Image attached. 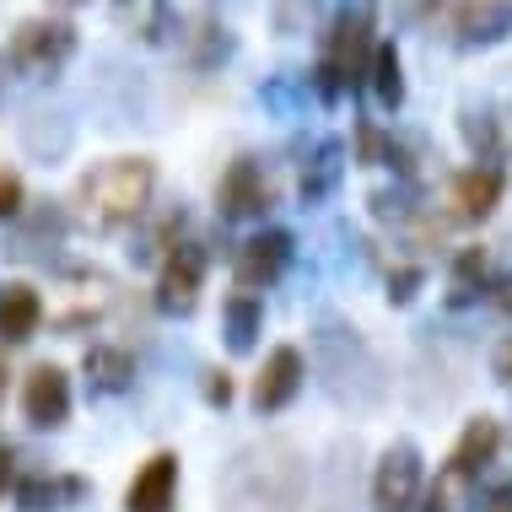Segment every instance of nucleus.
Listing matches in <instances>:
<instances>
[{"label": "nucleus", "instance_id": "f257e3e1", "mask_svg": "<svg viewBox=\"0 0 512 512\" xmlns=\"http://www.w3.org/2000/svg\"><path fill=\"white\" fill-rule=\"evenodd\" d=\"M308 459L292 437H254L227 453L216 475V512H302Z\"/></svg>", "mask_w": 512, "mask_h": 512}, {"label": "nucleus", "instance_id": "f03ea898", "mask_svg": "<svg viewBox=\"0 0 512 512\" xmlns=\"http://www.w3.org/2000/svg\"><path fill=\"white\" fill-rule=\"evenodd\" d=\"M313 367H318V383L324 394L335 399L340 410H378L389 399V372H383L378 351L367 345V335L345 318H324L313 329Z\"/></svg>", "mask_w": 512, "mask_h": 512}, {"label": "nucleus", "instance_id": "7ed1b4c3", "mask_svg": "<svg viewBox=\"0 0 512 512\" xmlns=\"http://www.w3.org/2000/svg\"><path fill=\"white\" fill-rule=\"evenodd\" d=\"M151 195H157V162L151 157H108L92 173H81L76 184L81 216L103 232L135 227L151 211Z\"/></svg>", "mask_w": 512, "mask_h": 512}, {"label": "nucleus", "instance_id": "20e7f679", "mask_svg": "<svg viewBox=\"0 0 512 512\" xmlns=\"http://www.w3.org/2000/svg\"><path fill=\"white\" fill-rule=\"evenodd\" d=\"M372 17L367 6H340L329 22L324 44H318V65L308 71V87L318 92V103L335 108L356 81H367V60H372Z\"/></svg>", "mask_w": 512, "mask_h": 512}, {"label": "nucleus", "instance_id": "39448f33", "mask_svg": "<svg viewBox=\"0 0 512 512\" xmlns=\"http://www.w3.org/2000/svg\"><path fill=\"white\" fill-rule=\"evenodd\" d=\"M76 49H81V38H76L71 22H60V17H22L0 60H6L22 81H54L65 65L76 60Z\"/></svg>", "mask_w": 512, "mask_h": 512}, {"label": "nucleus", "instance_id": "423d86ee", "mask_svg": "<svg viewBox=\"0 0 512 512\" xmlns=\"http://www.w3.org/2000/svg\"><path fill=\"white\" fill-rule=\"evenodd\" d=\"M114 281L98 270V265H65L60 270V308H54V329H65V335H81V329L103 324L108 308H114Z\"/></svg>", "mask_w": 512, "mask_h": 512}, {"label": "nucleus", "instance_id": "0eeeda50", "mask_svg": "<svg viewBox=\"0 0 512 512\" xmlns=\"http://www.w3.org/2000/svg\"><path fill=\"white\" fill-rule=\"evenodd\" d=\"M205 270H211L205 243L184 238V243H178L173 254L157 265V292H151L157 313H168V318H189V313H195V308H200V292H205Z\"/></svg>", "mask_w": 512, "mask_h": 512}, {"label": "nucleus", "instance_id": "6e6552de", "mask_svg": "<svg viewBox=\"0 0 512 512\" xmlns=\"http://www.w3.org/2000/svg\"><path fill=\"white\" fill-rule=\"evenodd\" d=\"M421 486H426V459L410 437H394L383 448L378 469H372V507L378 512H415L421 502Z\"/></svg>", "mask_w": 512, "mask_h": 512}, {"label": "nucleus", "instance_id": "1a4fd4ad", "mask_svg": "<svg viewBox=\"0 0 512 512\" xmlns=\"http://www.w3.org/2000/svg\"><path fill=\"white\" fill-rule=\"evenodd\" d=\"M65 232H71V216L60 211V200L22 205V216L6 227V259H22V265H49V259L65 248Z\"/></svg>", "mask_w": 512, "mask_h": 512}, {"label": "nucleus", "instance_id": "9d476101", "mask_svg": "<svg viewBox=\"0 0 512 512\" xmlns=\"http://www.w3.org/2000/svg\"><path fill=\"white\" fill-rule=\"evenodd\" d=\"M297 254V238L286 227H265L254 232V238L238 243V254H232V281H238V292L259 297L265 286H275L286 275V265H292Z\"/></svg>", "mask_w": 512, "mask_h": 512}, {"label": "nucleus", "instance_id": "9b49d317", "mask_svg": "<svg viewBox=\"0 0 512 512\" xmlns=\"http://www.w3.org/2000/svg\"><path fill=\"white\" fill-rule=\"evenodd\" d=\"M459 141L486 168L512 162V98H469L459 103Z\"/></svg>", "mask_w": 512, "mask_h": 512}, {"label": "nucleus", "instance_id": "f8f14e48", "mask_svg": "<svg viewBox=\"0 0 512 512\" xmlns=\"http://www.w3.org/2000/svg\"><path fill=\"white\" fill-rule=\"evenodd\" d=\"M502 195H507V173L502 168H486V162L459 168L448 178V195H442V205H448L442 221H453V227H480V221L502 205Z\"/></svg>", "mask_w": 512, "mask_h": 512}, {"label": "nucleus", "instance_id": "ddd939ff", "mask_svg": "<svg viewBox=\"0 0 512 512\" xmlns=\"http://www.w3.org/2000/svg\"><path fill=\"white\" fill-rule=\"evenodd\" d=\"M270 205H275V189H270L265 168H259V157H232L227 173H221V184H216L221 221H254V216H265Z\"/></svg>", "mask_w": 512, "mask_h": 512}, {"label": "nucleus", "instance_id": "4468645a", "mask_svg": "<svg viewBox=\"0 0 512 512\" xmlns=\"http://www.w3.org/2000/svg\"><path fill=\"white\" fill-rule=\"evenodd\" d=\"M22 415L33 432H60L71 421V372L54 362H38L22 378Z\"/></svg>", "mask_w": 512, "mask_h": 512}, {"label": "nucleus", "instance_id": "2eb2a0df", "mask_svg": "<svg viewBox=\"0 0 512 512\" xmlns=\"http://www.w3.org/2000/svg\"><path fill=\"white\" fill-rule=\"evenodd\" d=\"M302 383H308V362H302V351H297V345H275V351L265 356V367H259V378H254L248 405H254L259 415H281L302 394Z\"/></svg>", "mask_w": 512, "mask_h": 512}, {"label": "nucleus", "instance_id": "dca6fc26", "mask_svg": "<svg viewBox=\"0 0 512 512\" xmlns=\"http://www.w3.org/2000/svg\"><path fill=\"white\" fill-rule=\"evenodd\" d=\"M496 453H502V421L496 415H475V421H464L459 442H453L448 453V480H459V486H480V480L491 475Z\"/></svg>", "mask_w": 512, "mask_h": 512}, {"label": "nucleus", "instance_id": "f3484780", "mask_svg": "<svg viewBox=\"0 0 512 512\" xmlns=\"http://www.w3.org/2000/svg\"><path fill=\"white\" fill-rule=\"evenodd\" d=\"M124 512H178V453H151L124 486Z\"/></svg>", "mask_w": 512, "mask_h": 512}, {"label": "nucleus", "instance_id": "a211bd4d", "mask_svg": "<svg viewBox=\"0 0 512 512\" xmlns=\"http://www.w3.org/2000/svg\"><path fill=\"white\" fill-rule=\"evenodd\" d=\"M512 38V0H464L453 17V44L459 49H496Z\"/></svg>", "mask_w": 512, "mask_h": 512}, {"label": "nucleus", "instance_id": "6ab92c4d", "mask_svg": "<svg viewBox=\"0 0 512 512\" xmlns=\"http://www.w3.org/2000/svg\"><path fill=\"white\" fill-rule=\"evenodd\" d=\"M92 486L81 475H49V469H38V475H22L17 486H11V502L17 512H60V507H76L87 502Z\"/></svg>", "mask_w": 512, "mask_h": 512}, {"label": "nucleus", "instance_id": "aec40b11", "mask_svg": "<svg viewBox=\"0 0 512 512\" xmlns=\"http://www.w3.org/2000/svg\"><path fill=\"white\" fill-rule=\"evenodd\" d=\"M184 221L189 211L184 205H162V211H146L135 221V243H130V259L135 265H162L178 243H184Z\"/></svg>", "mask_w": 512, "mask_h": 512}, {"label": "nucleus", "instance_id": "412c9836", "mask_svg": "<svg viewBox=\"0 0 512 512\" xmlns=\"http://www.w3.org/2000/svg\"><path fill=\"white\" fill-rule=\"evenodd\" d=\"M81 378H87V394L92 399H114V394H130L135 389V356L124 345H87L81 356Z\"/></svg>", "mask_w": 512, "mask_h": 512}, {"label": "nucleus", "instance_id": "4be33fe9", "mask_svg": "<svg viewBox=\"0 0 512 512\" xmlns=\"http://www.w3.org/2000/svg\"><path fill=\"white\" fill-rule=\"evenodd\" d=\"M345 157H351V151H345L340 135H324V141L313 146L308 168H302V184H297L302 205H324V200L340 195V184H345Z\"/></svg>", "mask_w": 512, "mask_h": 512}, {"label": "nucleus", "instance_id": "5701e85b", "mask_svg": "<svg viewBox=\"0 0 512 512\" xmlns=\"http://www.w3.org/2000/svg\"><path fill=\"white\" fill-rule=\"evenodd\" d=\"M178 44H184V60L195 65V71H221V65L238 54V33L221 17H195L189 33H178Z\"/></svg>", "mask_w": 512, "mask_h": 512}, {"label": "nucleus", "instance_id": "b1692460", "mask_svg": "<svg viewBox=\"0 0 512 512\" xmlns=\"http://www.w3.org/2000/svg\"><path fill=\"white\" fill-rule=\"evenodd\" d=\"M38 324H44V297H38V286H27V281L0 286V345H27L38 335Z\"/></svg>", "mask_w": 512, "mask_h": 512}, {"label": "nucleus", "instance_id": "393cba45", "mask_svg": "<svg viewBox=\"0 0 512 512\" xmlns=\"http://www.w3.org/2000/svg\"><path fill=\"white\" fill-rule=\"evenodd\" d=\"M491 275H496L491 248H459V254H453V270H448V308H475V302H486Z\"/></svg>", "mask_w": 512, "mask_h": 512}, {"label": "nucleus", "instance_id": "a878e982", "mask_svg": "<svg viewBox=\"0 0 512 512\" xmlns=\"http://www.w3.org/2000/svg\"><path fill=\"white\" fill-rule=\"evenodd\" d=\"M367 87H372V103H378L383 114H399V108H405V60H399V44H389V38L372 44Z\"/></svg>", "mask_w": 512, "mask_h": 512}, {"label": "nucleus", "instance_id": "bb28decb", "mask_svg": "<svg viewBox=\"0 0 512 512\" xmlns=\"http://www.w3.org/2000/svg\"><path fill=\"white\" fill-rule=\"evenodd\" d=\"M221 335H227V351L232 356H248L265 335V302L248 297V292H232L221 302Z\"/></svg>", "mask_w": 512, "mask_h": 512}, {"label": "nucleus", "instance_id": "cd10ccee", "mask_svg": "<svg viewBox=\"0 0 512 512\" xmlns=\"http://www.w3.org/2000/svg\"><path fill=\"white\" fill-rule=\"evenodd\" d=\"M22 146L33 151L38 162H60L65 151L76 146V124L65 114H27L22 119Z\"/></svg>", "mask_w": 512, "mask_h": 512}, {"label": "nucleus", "instance_id": "c85d7f7f", "mask_svg": "<svg viewBox=\"0 0 512 512\" xmlns=\"http://www.w3.org/2000/svg\"><path fill=\"white\" fill-rule=\"evenodd\" d=\"M367 205H372V216H378V221H389L394 232H410L415 221L426 216V205H421V189H410V184L372 189V195H367Z\"/></svg>", "mask_w": 512, "mask_h": 512}, {"label": "nucleus", "instance_id": "c756f323", "mask_svg": "<svg viewBox=\"0 0 512 512\" xmlns=\"http://www.w3.org/2000/svg\"><path fill=\"white\" fill-rule=\"evenodd\" d=\"M259 103H265L270 114H281V119H297L302 108H308V76H297V71L270 76L265 87H259Z\"/></svg>", "mask_w": 512, "mask_h": 512}, {"label": "nucleus", "instance_id": "7c9ffc66", "mask_svg": "<svg viewBox=\"0 0 512 512\" xmlns=\"http://www.w3.org/2000/svg\"><path fill=\"white\" fill-rule=\"evenodd\" d=\"M421 286H426L421 259H399V265H389V275H383V297H389V308H410V302L421 297Z\"/></svg>", "mask_w": 512, "mask_h": 512}, {"label": "nucleus", "instance_id": "2f4dec72", "mask_svg": "<svg viewBox=\"0 0 512 512\" xmlns=\"http://www.w3.org/2000/svg\"><path fill=\"white\" fill-rule=\"evenodd\" d=\"M178 33H184L178 6H173V0H151V11H146V22H141V38H146V44H173Z\"/></svg>", "mask_w": 512, "mask_h": 512}, {"label": "nucleus", "instance_id": "473e14b6", "mask_svg": "<svg viewBox=\"0 0 512 512\" xmlns=\"http://www.w3.org/2000/svg\"><path fill=\"white\" fill-rule=\"evenodd\" d=\"M22 205H27V189H22V173L17 168H6V162H0V221H17L22 216Z\"/></svg>", "mask_w": 512, "mask_h": 512}, {"label": "nucleus", "instance_id": "72a5a7b5", "mask_svg": "<svg viewBox=\"0 0 512 512\" xmlns=\"http://www.w3.org/2000/svg\"><path fill=\"white\" fill-rule=\"evenodd\" d=\"M383 141H389V130H378V124H356V162L362 168H383Z\"/></svg>", "mask_w": 512, "mask_h": 512}, {"label": "nucleus", "instance_id": "f704fd0d", "mask_svg": "<svg viewBox=\"0 0 512 512\" xmlns=\"http://www.w3.org/2000/svg\"><path fill=\"white\" fill-rule=\"evenodd\" d=\"M200 394H205V405H211V410H227L232 405V372L211 367V372H205V383H200Z\"/></svg>", "mask_w": 512, "mask_h": 512}, {"label": "nucleus", "instance_id": "c9c22d12", "mask_svg": "<svg viewBox=\"0 0 512 512\" xmlns=\"http://www.w3.org/2000/svg\"><path fill=\"white\" fill-rule=\"evenodd\" d=\"M437 11H442V0H394L399 22H426V17H437Z\"/></svg>", "mask_w": 512, "mask_h": 512}, {"label": "nucleus", "instance_id": "e433bc0d", "mask_svg": "<svg viewBox=\"0 0 512 512\" xmlns=\"http://www.w3.org/2000/svg\"><path fill=\"white\" fill-rule=\"evenodd\" d=\"M480 507H486V512H512V480H496Z\"/></svg>", "mask_w": 512, "mask_h": 512}, {"label": "nucleus", "instance_id": "4c0bfd02", "mask_svg": "<svg viewBox=\"0 0 512 512\" xmlns=\"http://www.w3.org/2000/svg\"><path fill=\"white\" fill-rule=\"evenodd\" d=\"M11 480H17V453H11V442H0V496H6Z\"/></svg>", "mask_w": 512, "mask_h": 512}, {"label": "nucleus", "instance_id": "58836bf2", "mask_svg": "<svg viewBox=\"0 0 512 512\" xmlns=\"http://www.w3.org/2000/svg\"><path fill=\"white\" fill-rule=\"evenodd\" d=\"M496 378H502L507 389H512V340L502 345V356H496Z\"/></svg>", "mask_w": 512, "mask_h": 512}, {"label": "nucleus", "instance_id": "ea45409f", "mask_svg": "<svg viewBox=\"0 0 512 512\" xmlns=\"http://www.w3.org/2000/svg\"><path fill=\"white\" fill-rule=\"evenodd\" d=\"M49 6H60V11H76V6H87V0H49Z\"/></svg>", "mask_w": 512, "mask_h": 512}, {"label": "nucleus", "instance_id": "a19ab883", "mask_svg": "<svg viewBox=\"0 0 512 512\" xmlns=\"http://www.w3.org/2000/svg\"><path fill=\"white\" fill-rule=\"evenodd\" d=\"M6 378H11V372H6V356H0V399H6Z\"/></svg>", "mask_w": 512, "mask_h": 512}, {"label": "nucleus", "instance_id": "79ce46f5", "mask_svg": "<svg viewBox=\"0 0 512 512\" xmlns=\"http://www.w3.org/2000/svg\"><path fill=\"white\" fill-rule=\"evenodd\" d=\"M0 98H6V60H0Z\"/></svg>", "mask_w": 512, "mask_h": 512}, {"label": "nucleus", "instance_id": "37998d69", "mask_svg": "<svg viewBox=\"0 0 512 512\" xmlns=\"http://www.w3.org/2000/svg\"><path fill=\"white\" fill-rule=\"evenodd\" d=\"M124 6H130V0H124Z\"/></svg>", "mask_w": 512, "mask_h": 512}]
</instances>
